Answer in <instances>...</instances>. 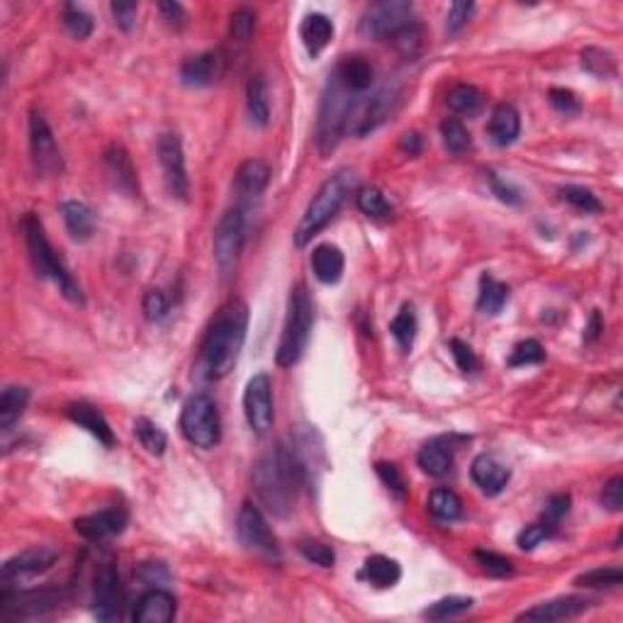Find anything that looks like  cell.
I'll return each mask as SVG.
<instances>
[{
	"label": "cell",
	"instance_id": "7a4b0ae2",
	"mask_svg": "<svg viewBox=\"0 0 623 623\" xmlns=\"http://www.w3.org/2000/svg\"><path fill=\"white\" fill-rule=\"evenodd\" d=\"M304 480H307V467L286 443H277L253 467V490L263 507L276 516H287L293 511Z\"/></svg>",
	"mask_w": 623,
	"mask_h": 623
},
{
	"label": "cell",
	"instance_id": "7dc6e473",
	"mask_svg": "<svg viewBox=\"0 0 623 623\" xmlns=\"http://www.w3.org/2000/svg\"><path fill=\"white\" fill-rule=\"evenodd\" d=\"M64 25H66V30L76 39H88V37L93 35V18L83 8L73 5V3H69L64 8Z\"/></svg>",
	"mask_w": 623,
	"mask_h": 623
},
{
	"label": "cell",
	"instance_id": "b9f144b4",
	"mask_svg": "<svg viewBox=\"0 0 623 623\" xmlns=\"http://www.w3.org/2000/svg\"><path fill=\"white\" fill-rule=\"evenodd\" d=\"M582 66L592 73L594 78H611L616 76V59L611 52H604V49H597V47H589L582 52Z\"/></svg>",
	"mask_w": 623,
	"mask_h": 623
},
{
	"label": "cell",
	"instance_id": "680465c9",
	"mask_svg": "<svg viewBox=\"0 0 623 623\" xmlns=\"http://www.w3.org/2000/svg\"><path fill=\"white\" fill-rule=\"evenodd\" d=\"M450 354H453V361H456V365H458L463 372H475L477 371V355L473 348L467 346L465 341H460V338H450Z\"/></svg>",
	"mask_w": 623,
	"mask_h": 623
},
{
	"label": "cell",
	"instance_id": "4316f807",
	"mask_svg": "<svg viewBox=\"0 0 623 623\" xmlns=\"http://www.w3.org/2000/svg\"><path fill=\"white\" fill-rule=\"evenodd\" d=\"M344 266H346L344 253L334 243H321L312 252V270H314V277L324 286L338 283L344 276Z\"/></svg>",
	"mask_w": 623,
	"mask_h": 623
},
{
	"label": "cell",
	"instance_id": "f1b7e54d",
	"mask_svg": "<svg viewBox=\"0 0 623 623\" xmlns=\"http://www.w3.org/2000/svg\"><path fill=\"white\" fill-rule=\"evenodd\" d=\"M61 217L66 222L71 239L76 242H88L96 232V212L88 208L81 200H66L61 202Z\"/></svg>",
	"mask_w": 623,
	"mask_h": 623
},
{
	"label": "cell",
	"instance_id": "11a10c76",
	"mask_svg": "<svg viewBox=\"0 0 623 623\" xmlns=\"http://www.w3.org/2000/svg\"><path fill=\"white\" fill-rule=\"evenodd\" d=\"M570 494H553L548 502H545V509H543V524L545 526H550L555 531L558 528V524L568 516V511H570Z\"/></svg>",
	"mask_w": 623,
	"mask_h": 623
},
{
	"label": "cell",
	"instance_id": "681fc988",
	"mask_svg": "<svg viewBox=\"0 0 623 623\" xmlns=\"http://www.w3.org/2000/svg\"><path fill=\"white\" fill-rule=\"evenodd\" d=\"M297 548H300V553H303L304 560L320 565V568H334V563H337V553H334V548L327 543H321V541H312V538H307V541H300Z\"/></svg>",
	"mask_w": 623,
	"mask_h": 623
},
{
	"label": "cell",
	"instance_id": "277c9868",
	"mask_svg": "<svg viewBox=\"0 0 623 623\" xmlns=\"http://www.w3.org/2000/svg\"><path fill=\"white\" fill-rule=\"evenodd\" d=\"M354 174H348V171H338V174L321 183V188L312 198V202L307 205V212H304L300 225L294 229V246H300V249L307 246L324 226L329 225L331 219L338 215V209L344 205V200L348 198V192L354 191Z\"/></svg>",
	"mask_w": 623,
	"mask_h": 623
},
{
	"label": "cell",
	"instance_id": "484cf974",
	"mask_svg": "<svg viewBox=\"0 0 623 623\" xmlns=\"http://www.w3.org/2000/svg\"><path fill=\"white\" fill-rule=\"evenodd\" d=\"M300 39L310 56H320L334 39V22L324 13H310L300 25Z\"/></svg>",
	"mask_w": 623,
	"mask_h": 623
},
{
	"label": "cell",
	"instance_id": "ac0fdd59",
	"mask_svg": "<svg viewBox=\"0 0 623 623\" xmlns=\"http://www.w3.org/2000/svg\"><path fill=\"white\" fill-rule=\"evenodd\" d=\"M61 602L59 592L54 589H42V592H20V594H10L3 592V609L5 616L13 619H39L54 611Z\"/></svg>",
	"mask_w": 623,
	"mask_h": 623
},
{
	"label": "cell",
	"instance_id": "91938a15",
	"mask_svg": "<svg viewBox=\"0 0 623 623\" xmlns=\"http://www.w3.org/2000/svg\"><path fill=\"white\" fill-rule=\"evenodd\" d=\"M473 10H475L473 3H453V5H450L448 20H446V30H448V35H456V32H460V30L467 25V20H470V15H473Z\"/></svg>",
	"mask_w": 623,
	"mask_h": 623
},
{
	"label": "cell",
	"instance_id": "60d3db41",
	"mask_svg": "<svg viewBox=\"0 0 623 623\" xmlns=\"http://www.w3.org/2000/svg\"><path fill=\"white\" fill-rule=\"evenodd\" d=\"M473 604L475 602L470 597H443L439 602H433L424 611V616L429 621H448V619H456V616L470 611Z\"/></svg>",
	"mask_w": 623,
	"mask_h": 623
},
{
	"label": "cell",
	"instance_id": "ee69618b",
	"mask_svg": "<svg viewBox=\"0 0 623 623\" xmlns=\"http://www.w3.org/2000/svg\"><path fill=\"white\" fill-rule=\"evenodd\" d=\"M623 582V570L621 568H597V570H589L585 575H577L575 577V585L577 587H589V589H611L619 587Z\"/></svg>",
	"mask_w": 623,
	"mask_h": 623
},
{
	"label": "cell",
	"instance_id": "e0dca14e",
	"mask_svg": "<svg viewBox=\"0 0 623 623\" xmlns=\"http://www.w3.org/2000/svg\"><path fill=\"white\" fill-rule=\"evenodd\" d=\"M130 524V514L124 507H113V509H103L90 516H81L73 521L78 536H83L90 543H100L107 538L120 536L122 531Z\"/></svg>",
	"mask_w": 623,
	"mask_h": 623
},
{
	"label": "cell",
	"instance_id": "30bf717a",
	"mask_svg": "<svg viewBox=\"0 0 623 623\" xmlns=\"http://www.w3.org/2000/svg\"><path fill=\"white\" fill-rule=\"evenodd\" d=\"M414 18V5L407 0H385L375 3L361 20V35L368 39H389Z\"/></svg>",
	"mask_w": 623,
	"mask_h": 623
},
{
	"label": "cell",
	"instance_id": "003e7915",
	"mask_svg": "<svg viewBox=\"0 0 623 623\" xmlns=\"http://www.w3.org/2000/svg\"><path fill=\"white\" fill-rule=\"evenodd\" d=\"M602 331H604V321L599 317V312L594 310L592 312V317H589L587 329H585V338H587V341H597Z\"/></svg>",
	"mask_w": 623,
	"mask_h": 623
},
{
	"label": "cell",
	"instance_id": "94428289",
	"mask_svg": "<svg viewBox=\"0 0 623 623\" xmlns=\"http://www.w3.org/2000/svg\"><path fill=\"white\" fill-rule=\"evenodd\" d=\"M602 504H604L609 511H621L623 509V477L616 475L611 477L609 482L602 490Z\"/></svg>",
	"mask_w": 623,
	"mask_h": 623
},
{
	"label": "cell",
	"instance_id": "db71d44e",
	"mask_svg": "<svg viewBox=\"0 0 623 623\" xmlns=\"http://www.w3.org/2000/svg\"><path fill=\"white\" fill-rule=\"evenodd\" d=\"M375 470H378V477L382 480V485L388 487L389 492L395 494L397 499H405V497H407L405 477H402V473H399V467L395 465V463H378Z\"/></svg>",
	"mask_w": 623,
	"mask_h": 623
},
{
	"label": "cell",
	"instance_id": "ffe728a7",
	"mask_svg": "<svg viewBox=\"0 0 623 623\" xmlns=\"http://www.w3.org/2000/svg\"><path fill=\"white\" fill-rule=\"evenodd\" d=\"M589 609V602L582 597H560L543 602L521 611L516 616V621H533V623H550V621H565V619H575V616L585 614Z\"/></svg>",
	"mask_w": 623,
	"mask_h": 623
},
{
	"label": "cell",
	"instance_id": "f6af8a7d",
	"mask_svg": "<svg viewBox=\"0 0 623 623\" xmlns=\"http://www.w3.org/2000/svg\"><path fill=\"white\" fill-rule=\"evenodd\" d=\"M355 205H358V209H361L363 215L375 217V219L392 215L389 202L385 200V195H382L378 188H361L358 195H355Z\"/></svg>",
	"mask_w": 623,
	"mask_h": 623
},
{
	"label": "cell",
	"instance_id": "d4e9b609",
	"mask_svg": "<svg viewBox=\"0 0 623 623\" xmlns=\"http://www.w3.org/2000/svg\"><path fill=\"white\" fill-rule=\"evenodd\" d=\"M487 134L497 147H509L521 134V117L514 105H497L487 122Z\"/></svg>",
	"mask_w": 623,
	"mask_h": 623
},
{
	"label": "cell",
	"instance_id": "7402d4cb",
	"mask_svg": "<svg viewBox=\"0 0 623 623\" xmlns=\"http://www.w3.org/2000/svg\"><path fill=\"white\" fill-rule=\"evenodd\" d=\"M470 475H473V482H475L487 497H494L499 494L507 487V482L511 480V470L504 463L494 458V456H477L470 465Z\"/></svg>",
	"mask_w": 623,
	"mask_h": 623
},
{
	"label": "cell",
	"instance_id": "f5cc1de1",
	"mask_svg": "<svg viewBox=\"0 0 623 623\" xmlns=\"http://www.w3.org/2000/svg\"><path fill=\"white\" fill-rule=\"evenodd\" d=\"M253 27H256V15L253 10L239 8L232 13V20H229V35L236 42H249L253 35Z\"/></svg>",
	"mask_w": 623,
	"mask_h": 623
},
{
	"label": "cell",
	"instance_id": "6da1fadb",
	"mask_svg": "<svg viewBox=\"0 0 623 623\" xmlns=\"http://www.w3.org/2000/svg\"><path fill=\"white\" fill-rule=\"evenodd\" d=\"M246 329H249V307L239 297L226 300L217 310L215 320L209 321V329L202 338L200 358H202V371L209 380L226 378L234 371L239 361L243 341H246Z\"/></svg>",
	"mask_w": 623,
	"mask_h": 623
},
{
	"label": "cell",
	"instance_id": "7c38bea8",
	"mask_svg": "<svg viewBox=\"0 0 623 623\" xmlns=\"http://www.w3.org/2000/svg\"><path fill=\"white\" fill-rule=\"evenodd\" d=\"M243 416H246V424L252 426L253 433H269V429L273 426V419H276V412H273V385H270V378L266 372H259L253 375L252 380L246 382V389H243Z\"/></svg>",
	"mask_w": 623,
	"mask_h": 623
},
{
	"label": "cell",
	"instance_id": "3957f363",
	"mask_svg": "<svg viewBox=\"0 0 623 623\" xmlns=\"http://www.w3.org/2000/svg\"><path fill=\"white\" fill-rule=\"evenodd\" d=\"M22 236H25L27 253H30V260H32V269L39 277H47L52 280L54 286L59 287V293L73 304H83V293L78 283L71 277V273L64 266V260L54 253V246L47 239L44 234V226L39 222L37 215H25L22 217Z\"/></svg>",
	"mask_w": 623,
	"mask_h": 623
},
{
	"label": "cell",
	"instance_id": "e7e4bbea",
	"mask_svg": "<svg viewBox=\"0 0 623 623\" xmlns=\"http://www.w3.org/2000/svg\"><path fill=\"white\" fill-rule=\"evenodd\" d=\"M158 13H161V18L166 20V25L174 27V30H181V27L185 25V10H183L181 3L164 0V3H158Z\"/></svg>",
	"mask_w": 623,
	"mask_h": 623
},
{
	"label": "cell",
	"instance_id": "8992f818",
	"mask_svg": "<svg viewBox=\"0 0 623 623\" xmlns=\"http://www.w3.org/2000/svg\"><path fill=\"white\" fill-rule=\"evenodd\" d=\"M354 96L355 93L341 83V78L334 71L321 93L320 117H317V144L321 154H331L344 137V132L348 130L351 110L355 105Z\"/></svg>",
	"mask_w": 623,
	"mask_h": 623
},
{
	"label": "cell",
	"instance_id": "4fadbf2b",
	"mask_svg": "<svg viewBox=\"0 0 623 623\" xmlns=\"http://www.w3.org/2000/svg\"><path fill=\"white\" fill-rule=\"evenodd\" d=\"M397 96V88L385 86L375 96L365 98V100H355L354 110H351V120H348L355 137H365L368 132L378 130L395 110Z\"/></svg>",
	"mask_w": 623,
	"mask_h": 623
},
{
	"label": "cell",
	"instance_id": "d6a6232c",
	"mask_svg": "<svg viewBox=\"0 0 623 623\" xmlns=\"http://www.w3.org/2000/svg\"><path fill=\"white\" fill-rule=\"evenodd\" d=\"M365 580L375 585V587L388 589L395 587L402 577V568H399L397 560H392L388 555H371L363 565Z\"/></svg>",
	"mask_w": 623,
	"mask_h": 623
},
{
	"label": "cell",
	"instance_id": "6125c7cd",
	"mask_svg": "<svg viewBox=\"0 0 623 623\" xmlns=\"http://www.w3.org/2000/svg\"><path fill=\"white\" fill-rule=\"evenodd\" d=\"M110 10H113V18L117 22V27L124 30V32H130L132 27H134V20H137V3H113Z\"/></svg>",
	"mask_w": 623,
	"mask_h": 623
},
{
	"label": "cell",
	"instance_id": "f35d334b",
	"mask_svg": "<svg viewBox=\"0 0 623 623\" xmlns=\"http://www.w3.org/2000/svg\"><path fill=\"white\" fill-rule=\"evenodd\" d=\"M134 433H137L141 448L147 450L149 456H164L168 439H166V433L161 431V426L154 424L147 416H139L137 422H134Z\"/></svg>",
	"mask_w": 623,
	"mask_h": 623
},
{
	"label": "cell",
	"instance_id": "5bb4252c",
	"mask_svg": "<svg viewBox=\"0 0 623 623\" xmlns=\"http://www.w3.org/2000/svg\"><path fill=\"white\" fill-rule=\"evenodd\" d=\"M56 550L52 548H30V550H22L15 558H10L3 565L0 570V585L3 589H13L22 585L27 580H35L37 575H42L56 563Z\"/></svg>",
	"mask_w": 623,
	"mask_h": 623
},
{
	"label": "cell",
	"instance_id": "8d00e7d4",
	"mask_svg": "<svg viewBox=\"0 0 623 623\" xmlns=\"http://www.w3.org/2000/svg\"><path fill=\"white\" fill-rule=\"evenodd\" d=\"M482 105H485V98H482V93H480L475 86H470V83H458V86L450 88L448 107L453 110V113L473 117V115H477L480 110H482Z\"/></svg>",
	"mask_w": 623,
	"mask_h": 623
},
{
	"label": "cell",
	"instance_id": "ba28073f",
	"mask_svg": "<svg viewBox=\"0 0 623 623\" xmlns=\"http://www.w3.org/2000/svg\"><path fill=\"white\" fill-rule=\"evenodd\" d=\"M246 239V217L242 208L226 209L215 226V263L222 277L232 276Z\"/></svg>",
	"mask_w": 623,
	"mask_h": 623
},
{
	"label": "cell",
	"instance_id": "9f6ffc18",
	"mask_svg": "<svg viewBox=\"0 0 623 623\" xmlns=\"http://www.w3.org/2000/svg\"><path fill=\"white\" fill-rule=\"evenodd\" d=\"M548 100H550V105H553L555 110H558L560 115H565V117L580 115V110H582V105H580V100H577V96H575L572 90H568V88H550Z\"/></svg>",
	"mask_w": 623,
	"mask_h": 623
},
{
	"label": "cell",
	"instance_id": "603a6c76",
	"mask_svg": "<svg viewBox=\"0 0 623 623\" xmlns=\"http://www.w3.org/2000/svg\"><path fill=\"white\" fill-rule=\"evenodd\" d=\"M453 456H456L453 439L439 436V439H431V441L424 443V446L419 448L416 463H419V467L424 470L426 475L443 477L448 475L450 467H453Z\"/></svg>",
	"mask_w": 623,
	"mask_h": 623
},
{
	"label": "cell",
	"instance_id": "5b68a950",
	"mask_svg": "<svg viewBox=\"0 0 623 623\" xmlns=\"http://www.w3.org/2000/svg\"><path fill=\"white\" fill-rule=\"evenodd\" d=\"M312 324H314L312 294L304 283H297L287 294L286 324H283V334H280V344L276 351V361L280 368H290L303 358L307 341H310Z\"/></svg>",
	"mask_w": 623,
	"mask_h": 623
},
{
	"label": "cell",
	"instance_id": "d6986e66",
	"mask_svg": "<svg viewBox=\"0 0 623 623\" xmlns=\"http://www.w3.org/2000/svg\"><path fill=\"white\" fill-rule=\"evenodd\" d=\"M225 73V56L219 52H202L183 61L181 81L191 88L215 86Z\"/></svg>",
	"mask_w": 623,
	"mask_h": 623
},
{
	"label": "cell",
	"instance_id": "836d02e7",
	"mask_svg": "<svg viewBox=\"0 0 623 623\" xmlns=\"http://www.w3.org/2000/svg\"><path fill=\"white\" fill-rule=\"evenodd\" d=\"M509 300V287L494 280L492 276L480 277V294H477V310L482 314H499Z\"/></svg>",
	"mask_w": 623,
	"mask_h": 623
},
{
	"label": "cell",
	"instance_id": "be15d7a7",
	"mask_svg": "<svg viewBox=\"0 0 623 623\" xmlns=\"http://www.w3.org/2000/svg\"><path fill=\"white\" fill-rule=\"evenodd\" d=\"M487 178H490V185H492V192L497 195V198L502 200V202H507V205H519L521 202V192L514 188V185H509V183H504L502 178H497V174H487Z\"/></svg>",
	"mask_w": 623,
	"mask_h": 623
},
{
	"label": "cell",
	"instance_id": "4dcf8cb0",
	"mask_svg": "<svg viewBox=\"0 0 623 623\" xmlns=\"http://www.w3.org/2000/svg\"><path fill=\"white\" fill-rule=\"evenodd\" d=\"M105 166H107V174L113 175L115 185L124 191L127 195H134L137 192V174H134V166H132L130 154L120 147V144H113V147L105 151Z\"/></svg>",
	"mask_w": 623,
	"mask_h": 623
},
{
	"label": "cell",
	"instance_id": "7bdbcfd3",
	"mask_svg": "<svg viewBox=\"0 0 623 623\" xmlns=\"http://www.w3.org/2000/svg\"><path fill=\"white\" fill-rule=\"evenodd\" d=\"M389 331H392V337L397 338V344L402 346V351H409V348L414 346L416 317H414V310H412L409 304H405V307L399 310L397 317H395L392 324H389Z\"/></svg>",
	"mask_w": 623,
	"mask_h": 623
},
{
	"label": "cell",
	"instance_id": "9a60e30c",
	"mask_svg": "<svg viewBox=\"0 0 623 623\" xmlns=\"http://www.w3.org/2000/svg\"><path fill=\"white\" fill-rule=\"evenodd\" d=\"M158 161L164 168L166 188L175 200H188L191 183H188V171H185V156H183V141L178 134H161L158 139Z\"/></svg>",
	"mask_w": 623,
	"mask_h": 623
},
{
	"label": "cell",
	"instance_id": "83f0119b",
	"mask_svg": "<svg viewBox=\"0 0 623 623\" xmlns=\"http://www.w3.org/2000/svg\"><path fill=\"white\" fill-rule=\"evenodd\" d=\"M270 181V168L260 158H249L239 166V171L234 175V188L242 198H256L266 191Z\"/></svg>",
	"mask_w": 623,
	"mask_h": 623
},
{
	"label": "cell",
	"instance_id": "cb8c5ba5",
	"mask_svg": "<svg viewBox=\"0 0 623 623\" xmlns=\"http://www.w3.org/2000/svg\"><path fill=\"white\" fill-rule=\"evenodd\" d=\"M175 597L164 589H151L137 602L132 619L137 623H171L175 619Z\"/></svg>",
	"mask_w": 623,
	"mask_h": 623
},
{
	"label": "cell",
	"instance_id": "e575fe53",
	"mask_svg": "<svg viewBox=\"0 0 623 623\" xmlns=\"http://www.w3.org/2000/svg\"><path fill=\"white\" fill-rule=\"evenodd\" d=\"M246 110H249V120L256 127H266L270 120V105L269 93H266V83L263 78L253 76L249 81V90H246Z\"/></svg>",
	"mask_w": 623,
	"mask_h": 623
},
{
	"label": "cell",
	"instance_id": "74e56055",
	"mask_svg": "<svg viewBox=\"0 0 623 623\" xmlns=\"http://www.w3.org/2000/svg\"><path fill=\"white\" fill-rule=\"evenodd\" d=\"M424 27L419 25V22H409V25H405L399 32H395V35L389 37L392 39V44H395V49H397L405 59H416L419 54L424 52Z\"/></svg>",
	"mask_w": 623,
	"mask_h": 623
},
{
	"label": "cell",
	"instance_id": "2e32d148",
	"mask_svg": "<svg viewBox=\"0 0 623 623\" xmlns=\"http://www.w3.org/2000/svg\"><path fill=\"white\" fill-rule=\"evenodd\" d=\"M122 585L113 563H105L96 575L93 585V614L98 621H120L122 619Z\"/></svg>",
	"mask_w": 623,
	"mask_h": 623
},
{
	"label": "cell",
	"instance_id": "52a82bcc",
	"mask_svg": "<svg viewBox=\"0 0 623 623\" xmlns=\"http://www.w3.org/2000/svg\"><path fill=\"white\" fill-rule=\"evenodd\" d=\"M181 431L183 436L202 450L215 448L222 439V424L217 412L215 399L208 395H192L181 412Z\"/></svg>",
	"mask_w": 623,
	"mask_h": 623
},
{
	"label": "cell",
	"instance_id": "6f0895ef",
	"mask_svg": "<svg viewBox=\"0 0 623 623\" xmlns=\"http://www.w3.org/2000/svg\"><path fill=\"white\" fill-rule=\"evenodd\" d=\"M550 536H553V528L545 526L543 521H541V524H531V526L524 528L519 533V538H516V543H519L521 550H533V548H538V545L543 543V541H548Z\"/></svg>",
	"mask_w": 623,
	"mask_h": 623
},
{
	"label": "cell",
	"instance_id": "d590c367",
	"mask_svg": "<svg viewBox=\"0 0 623 623\" xmlns=\"http://www.w3.org/2000/svg\"><path fill=\"white\" fill-rule=\"evenodd\" d=\"M429 511H431L433 519L439 521H456L460 519L463 514V502L460 497L448 487H436L431 494H429V502H426Z\"/></svg>",
	"mask_w": 623,
	"mask_h": 623
},
{
	"label": "cell",
	"instance_id": "8fae6325",
	"mask_svg": "<svg viewBox=\"0 0 623 623\" xmlns=\"http://www.w3.org/2000/svg\"><path fill=\"white\" fill-rule=\"evenodd\" d=\"M30 151H32L37 174L47 175V178L64 174V156L54 139L52 127L35 110L30 113Z\"/></svg>",
	"mask_w": 623,
	"mask_h": 623
},
{
	"label": "cell",
	"instance_id": "03108f58",
	"mask_svg": "<svg viewBox=\"0 0 623 623\" xmlns=\"http://www.w3.org/2000/svg\"><path fill=\"white\" fill-rule=\"evenodd\" d=\"M399 149L409 156H416L422 151V137L416 132H405L402 139H399Z\"/></svg>",
	"mask_w": 623,
	"mask_h": 623
},
{
	"label": "cell",
	"instance_id": "c3c4849f",
	"mask_svg": "<svg viewBox=\"0 0 623 623\" xmlns=\"http://www.w3.org/2000/svg\"><path fill=\"white\" fill-rule=\"evenodd\" d=\"M545 361V348L538 344L536 338H526V341H519L514 351L509 355L511 368H519V365H533L543 363Z\"/></svg>",
	"mask_w": 623,
	"mask_h": 623
},
{
	"label": "cell",
	"instance_id": "1f68e13d",
	"mask_svg": "<svg viewBox=\"0 0 623 623\" xmlns=\"http://www.w3.org/2000/svg\"><path fill=\"white\" fill-rule=\"evenodd\" d=\"M27 402H30V389L18 388V385H8L0 395V429L10 431L15 422H20V416L25 414Z\"/></svg>",
	"mask_w": 623,
	"mask_h": 623
},
{
	"label": "cell",
	"instance_id": "44dd1931",
	"mask_svg": "<svg viewBox=\"0 0 623 623\" xmlns=\"http://www.w3.org/2000/svg\"><path fill=\"white\" fill-rule=\"evenodd\" d=\"M66 416H69L73 424H78L81 429H86L90 436H96L98 441L103 443L105 448H113L117 439H115V431L107 424V419L100 414V409L88 405V402H71L66 405Z\"/></svg>",
	"mask_w": 623,
	"mask_h": 623
},
{
	"label": "cell",
	"instance_id": "f546056e",
	"mask_svg": "<svg viewBox=\"0 0 623 623\" xmlns=\"http://www.w3.org/2000/svg\"><path fill=\"white\" fill-rule=\"evenodd\" d=\"M337 76L341 78V83L351 93L361 96L365 90H371L372 81H375V69L371 66V61L363 59V56H346L337 66Z\"/></svg>",
	"mask_w": 623,
	"mask_h": 623
},
{
	"label": "cell",
	"instance_id": "f907efd6",
	"mask_svg": "<svg viewBox=\"0 0 623 623\" xmlns=\"http://www.w3.org/2000/svg\"><path fill=\"white\" fill-rule=\"evenodd\" d=\"M141 310H144V317H147L151 324H158V321H164L166 317H168L171 304H168V297H166L164 290L151 287V290H147V293H144V303H141Z\"/></svg>",
	"mask_w": 623,
	"mask_h": 623
},
{
	"label": "cell",
	"instance_id": "9c48e42d",
	"mask_svg": "<svg viewBox=\"0 0 623 623\" xmlns=\"http://www.w3.org/2000/svg\"><path fill=\"white\" fill-rule=\"evenodd\" d=\"M236 533L252 553L269 558V560H280V543L277 536L273 533V528L269 526L266 516L260 514L259 507H253L252 502H246L239 511L236 519Z\"/></svg>",
	"mask_w": 623,
	"mask_h": 623
},
{
	"label": "cell",
	"instance_id": "816d5d0a",
	"mask_svg": "<svg viewBox=\"0 0 623 623\" xmlns=\"http://www.w3.org/2000/svg\"><path fill=\"white\" fill-rule=\"evenodd\" d=\"M475 560L492 577H509L511 572H514V565H511L509 558L492 553V550H475Z\"/></svg>",
	"mask_w": 623,
	"mask_h": 623
},
{
	"label": "cell",
	"instance_id": "ab89813d",
	"mask_svg": "<svg viewBox=\"0 0 623 623\" xmlns=\"http://www.w3.org/2000/svg\"><path fill=\"white\" fill-rule=\"evenodd\" d=\"M441 137L443 147L448 149L450 154H465L473 147V139H470V132L465 130V124L456 117H448V120L441 122Z\"/></svg>",
	"mask_w": 623,
	"mask_h": 623
},
{
	"label": "cell",
	"instance_id": "bcb514c9",
	"mask_svg": "<svg viewBox=\"0 0 623 623\" xmlns=\"http://www.w3.org/2000/svg\"><path fill=\"white\" fill-rule=\"evenodd\" d=\"M560 198L565 202H570L572 208L582 209V212H602L604 209L602 200L589 188H582V185H565L563 191H560Z\"/></svg>",
	"mask_w": 623,
	"mask_h": 623
}]
</instances>
